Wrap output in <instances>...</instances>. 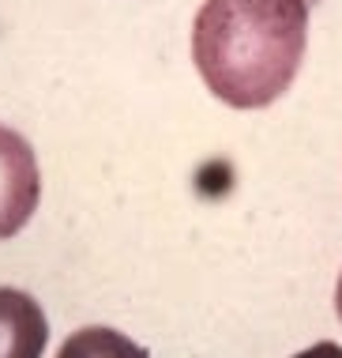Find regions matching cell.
<instances>
[{
    "instance_id": "6da1fadb",
    "label": "cell",
    "mask_w": 342,
    "mask_h": 358,
    "mask_svg": "<svg viewBox=\"0 0 342 358\" xmlns=\"http://www.w3.org/2000/svg\"><path fill=\"white\" fill-rule=\"evenodd\" d=\"M308 38V0H203L192 61L233 110L271 106L293 83Z\"/></svg>"
},
{
    "instance_id": "7a4b0ae2",
    "label": "cell",
    "mask_w": 342,
    "mask_h": 358,
    "mask_svg": "<svg viewBox=\"0 0 342 358\" xmlns=\"http://www.w3.org/2000/svg\"><path fill=\"white\" fill-rule=\"evenodd\" d=\"M42 196V173L31 143L15 129L0 124V241L15 238L34 215Z\"/></svg>"
},
{
    "instance_id": "3957f363",
    "label": "cell",
    "mask_w": 342,
    "mask_h": 358,
    "mask_svg": "<svg viewBox=\"0 0 342 358\" xmlns=\"http://www.w3.org/2000/svg\"><path fill=\"white\" fill-rule=\"evenodd\" d=\"M49 324L27 290L0 287V358H42Z\"/></svg>"
},
{
    "instance_id": "277c9868",
    "label": "cell",
    "mask_w": 342,
    "mask_h": 358,
    "mask_svg": "<svg viewBox=\"0 0 342 358\" xmlns=\"http://www.w3.org/2000/svg\"><path fill=\"white\" fill-rule=\"evenodd\" d=\"M57 358H151V351L128 340L124 332H117V328L87 324L75 336H68Z\"/></svg>"
},
{
    "instance_id": "5b68a950",
    "label": "cell",
    "mask_w": 342,
    "mask_h": 358,
    "mask_svg": "<svg viewBox=\"0 0 342 358\" xmlns=\"http://www.w3.org/2000/svg\"><path fill=\"white\" fill-rule=\"evenodd\" d=\"M293 358H342V347L331 343V340H324V343H312L308 351H297Z\"/></svg>"
},
{
    "instance_id": "8992f818",
    "label": "cell",
    "mask_w": 342,
    "mask_h": 358,
    "mask_svg": "<svg viewBox=\"0 0 342 358\" xmlns=\"http://www.w3.org/2000/svg\"><path fill=\"white\" fill-rule=\"evenodd\" d=\"M335 309H339V317H342V275H339V290H335Z\"/></svg>"
},
{
    "instance_id": "52a82bcc",
    "label": "cell",
    "mask_w": 342,
    "mask_h": 358,
    "mask_svg": "<svg viewBox=\"0 0 342 358\" xmlns=\"http://www.w3.org/2000/svg\"><path fill=\"white\" fill-rule=\"evenodd\" d=\"M308 4H316V0H308Z\"/></svg>"
}]
</instances>
